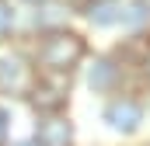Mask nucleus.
<instances>
[{"instance_id":"2","label":"nucleus","mask_w":150,"mask_h":146,"mask_svg":"<svg viewBox=\"0 0 150 146\" xmlns=\"http://www.w3.org/2000/svg\"><path fill=\"white\" fill-rule=\"evenodd\" d=\"M77 14H80L87 25L101 28V32H108V28H122L126 0H77Z\"/></svg>"},{"instance_id":"4","label":"nucleus","mask_w":150,"mask_h":146,"mask_svg":"<svg viewBox=\"0 0 150 146\" xmlns=\"http://www.w3.org/2000/svg\"><path fill=\"white\" fill-rule=\"evenodd\" d=\"M14 4H21V7L28 11V7H35V4H42V0H14Z\"/></svg>"},{"instance_id":"1","label":"nucleus","mask_w":150,"mask_h":146,"mask_svg":"<svg viewBox=\"0 0 150 146\" xmlns=\"http://www.w3.org/2000/svg\"><path fill=\"white\" fill-rule=\"evenodd\" d=\"M87 52H91L87 38L80 35L77 28H70V25L35 32V42H32V59H35V70L74 73V70H80V63L87 59Z\"/></svg>"},{"instance_id":"3","label":"nucleus","mask_w":150,"mask_h":146,"mask_svg":"<svg viewBox=\"0 0 150 146\" xmlns=\"http://www.w3.org/2000/svg\"><path fill=\"white\" fill-rule=\"evenodd\" d=\"M105 118L112 122L115 129H136L140 122H143V105L133 98V94H126V91H119L112 94V101H108V108H105Z\"/></svg>"}]
</instances>
